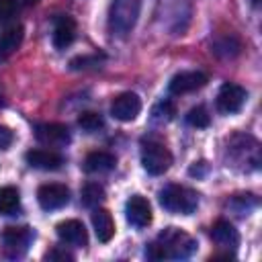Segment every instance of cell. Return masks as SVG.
<instances>
[{"label":"cell","mask_w":262,"mask_h":262,"mask_svg":"<svg viewBox=\"0 0 262 262\" xmlns=\"http://www.w3.org/2000/svg\"><path fill=\"white\" fill-rule=\"evenodd\" d=\"M248 98V92L239 86V84H231V82H225L221 88H219V94H217V108L225 115H233V113H239L244 102Z\"/></svg>","instance_id":"cell-6"},{"label":"cell","mask_w":262,"mask_h":262,"mask_svg":"<svg viewBox=\"0 0 262 262\" xmlns=\"http://www.w3.org/2000/svg\"><path fill=\"white\" fill-rule=\"evenodd\" d=\"M141 164H143V168H145L147 174L160 176V174L168 172V168L172 166V154L162 143L147 141L141 147Z\"/></svg>","instance_id":"cell-4"},{"label":"cell","mask_w":262,"mask_h":262,"mask_svg":"<svg viewBox=\"0 0 262 262\" xmlns=\"http://www.w3.org/2000/svg\"><path fill=\"white\" fill-rule=\"evenodd\" d=\"M45 258H47V260H74V256H72V254H68L66 250H59V248H55V250L47 252V254H45Z\"/></svg>","instance_id":"cell-26"},{"label":"cell","mask_w":262,"mask_h":262,"mask_svg":"<svg viewBox=\"0 0 262 262\" xmlns=\"http://www.w3.org/2000/svg\"><path fill=\"white\" fill-rule=\"evenodd\" d=\"M33 242V231L31 227H16L10 225L2 231V250L8 258H23L29 252V246Z\"/></svg>","instance_id":"cell-5"},{"label":"cell","mask_w":262,"mask_h":262,"mask_svg":"<svg viewBox=\"0 0 262 262\" xmlns=\"http://www.w3.org/2000/svg\"><path fill=\"white\" fill-rule=\"evenodd\" d=\"M252 2H254V6H258V4H260V0H252Z\"/></svg>","instance_id":"cell-27"},{"label":"cell","mask_w":262,"mask_h":262,"mask_svg":"<svg viewBox=\"0 0 262 262\" xmlns=\"http://www.w3.org/2000/svg\"><path fill=\"white\" fill-rule=\"evenodd\" d=\"M139 0H113L111 4V12H108V27L113 31V35L119 37H127L139 16Z\"/></svg>","instance_id":"cell-3"},{"label":"cell","mask_w":262,"mask_h":262,"mask_svg":"<svg viewBox=\"0 0 262 262\" xmlns=\"http://www.w3.org/2000/svg\"><path fill=\"white\" fill-rule=\"evenodd\" d=\"M194 250H196V242L188 233L176 227H168L158 235L154 244L147 246L145 256L151 260H164V258L182 260V258H188Z\"/></svg>","instance_id":"cell-1"},{"label":"cell","mask_w":262,"mask_h":262,"mask_svg":"<svg viewBox=\"0 0 262 262\" xmlns=\"http://www.w3.org/2000/svg\"><path fill=\"white\" fill-rule=\"evenodd\" d=\"M57 231V237L70 246H76V248H84L88 244V233H86V227L82 221L78 219H66L61 223H57L55 227Z\"/></svg>","instance_id":"cell-12"},{"label":"cell","mask_w":262,"mask_h":262,"mask_svg":"<svg viewBox=\"0 0 262 262\" xmlns=\"http://www.w3.org/2000/svg\"><path fill=\"white\" fill-rule=\"evenodd\" d=\"M35 137L39 143L49 147H63L70 143V129L59 123H43L35 127Z\"/></svg>","instance_id":"cell-10"},{"label":"cell","mask_w":262,"mask_h":262,"mask_svg":"<svg viewBox=\"0 0 262 262\" xmlns=\"http://www.w3.org/2000/svg\"><path fill=\"white\" fill-rule=\"evenodd\" d=\"M78 125L82 127V131H86V133H94V131L102 129L104 121H102V117H100L98 113L88 111V113H82V115L78 117Z\"/></svg>","instance_id":"cell-22"},{"label":"cell","mask_w":262,"mask_h":262,"mask_svg":"<svg viewBox=\"0 0 262 262\" xmlns=\"http://www.w3.org/2000/svg\"><path fill=\"white\" fill-rule=\"evenodd\" d=\"M207 74L199 72V70H190V72H180L176 74L170 84H168V90L170 94H188V92H194V90H201L205 84H207Z\"/></svg>","instance_id":"cell-9"},{"label":"cell","mask_w":262,"mask_h":262,"mask_svg":"<svg viewBox=\"0 0 262 262\" xmlns=\"http://www.w3.org/2000/svg\"><path fill=\"white\" fill-rule=\"evenodd\" d=\"M154 115H158V119H162V121H170V119H174V115H176V106H174L170 100H162V102L154 108Z\"/></svg>","instance_id":"cell-23"},{"label":"cell","mask_w":262,"mask_h":262,"mask_svg":"<svg viewBox=\"0 0 262 262\" xmlns=\"http://www.w3.org/2000/svg\"><path fill=\"white\" fill-rule=\"evenodd\" d=\"M211 237H213L215 244H219L221 248H227V250L229 248L235 250L237 244H239V233L229 221H217L211 229Z\"/></svg>","instance_id":"cell-17"},{"label":"cell","mask_w":262,"mask_h":262,"mask_svg":"<svg viewBox=\"0 0 262 262\" xmlns=\"http://www.w3.org/2000/svg\"><path fill=\"white\" fill-rule=\"evenodd\" d=\"M18 12L16 0H0V20H10Z\"/></svg>","instance_id":"cell-24"},{"label":"cell","mask_w":262,"mask_h":262,"mask_svg":"<svg viewBox=\"0 0 262 262\" xmlns=\"http://www.w3.org/2000/svg\"><path fill=\"white\" fill-rule=\"evenodd\" d=\"M160 205L170 213L190 215V213H194V209L199 205V194L188 186L168 184L160 192Z\"/></svg>","instance_id":"cell-2"},{"label":"cell","mask_w":262,"mask_h":262,"mask_svg":"<svg viewBox=\"0 0 262 262\" xmlns=\"http://www.w3.org/2000/svg\"><path fill=\"white\" fill-rule=\"evenodd\" d=\"M104 201V188L98 184V182H88L84 188H82V205L84 207H98L100 203Z\"/></svg>","instance_id":"cell-20"},{"label":"cell","mask_w":262,"mask_h":262,"mask_svg":"<svg viewBox=\"0 0 262 262\" xmlns=\"http://www.w3.org/2000/svg\"><path fill=\"white\" fill-rule=\"evenodd\" d=\"M23 37H25L23 25L14 23V25L6 27V29L2 31V35H0V59H6L8 55H12V53L20 47Z\"/></svg>","instance_id":"cell-15"},{"label":"cell","mask_w":262,"mask_h":262,"mask_svg":"<svg viewBox=\"0 0 262 262\" xmlns=\"http://www.w3.org/2000/svg\"><path fill=\"white\" fill-rule=\"evenodd\" d=\"M20 209V194L14 186L0 188V215H16Z\"/></svg>","instance_id":"cell-19"},{"label":"cell","mask_w":262,"mask_h":262,"mask_svg":"<svg viewBox=\"0 0 262 262\" xmlns=\"http://www.w3.org/2000/svg\"><path fill=\"white\" fill-rule=\"evenodd\" d=\"M0 106H2V96H0Z\"/></svg>","instance_id":"cell-29"},{"label":"cell","mask_w":262,"mask_h":262,"mask_svg":"<svg viewBox=\"0 0 262 262\" xmlns=\"http://www.w3.org/2000/svg\"><path fill=\"white\" fill-rule=\"evenodd\" d=\"M139 113H141V98L135 92H123V94L115 96V100L111 104V115L123 123L133 121Z\"/></svg>","instance_id":"cell-8"},{"label":"cell","mask_w":262,"mask_h":262,"mask_svg":"<svg viewBox=\"0 0 262 262\" xmlns=\"http://www.w3.org/2000/svg\"><path fill=\"white\" fill-rule=\"evenodd\" d=\"M12 141H14V133L8 127H0V147L6 149V147H10Z\"/></svg>","instance_id":"cell-25"},{"label":"cell","mask_w":262,"mask_h":262,"mask_svg":"<svg viewBox=\"0 0 262 262\" xmlns=\"http://www.w3.org/2000/svg\"><path fill=\"white\" fill-rule=\"evenodd\" d=\"M76 39V20L68 14H59L53 20V45L57 49H66Z\"/></svg>","instance_id":"cell-13"},{"label":"cell","mask_w":262,"mask_h":262,"mask_svg":"<svg viewBox=\"0 0 262 262\" xmlns=\"http://www.w3.org/2000/svg\"><path fill=\"white\" fill-rule=\"evenodd\" d=\"M117 164V158L108 151H92L86 156L84 160V170L90 172V174H96V172H108L113 170Z\"/></svg>","instance_id":"cell-18"},{"label":"cell","mask_w":262,"mask_h":262,"mask_svg":"<svg viewBox=\"0 0 262 262\" xmlns=\"http://www.w3.org/2000/svg\"><path fill=\"white\" fill-rule=\"evenodd\" d=\"M92 225H94V233H96L98 242H102V244L111 242V237L115 235V221L106 209L96 207L92 211Z\"/></svg>","instance_id":"cell-16"},{"label":"cell","mask_w":262,"mask_h":262,"mask_svg":"<svg viewBox=\"0 0 262 262\" xmlns=\"http://www.w3.org/2000/svg\"><path fill=\"white\" fill-rule=\"evenodd\" d=\"M25 160L29 162V166L39 170H59L63 164V158L51 149H31L25 154Z\"/></svg>","instance_id":"cell-14"},{"label":"cell","mask_w":262,"mask_h":262,"mask_svg":"<svg viewBox=\"0 0 262 262\" xmlns=\"http://www.w3.org/2000/svg\"><path fill=\"white\" fill-rule=\"evenodd\" d=\"M27 2H29V4H33V2H39V0H27Z\"/></svg>","instance_id":"cell-28"},{"label":"cell","mask_w":262,"mask_h":262,"mask_svg":"<svg viewBox=\"0 0 262 262\" xmlns=\"http://www.w3.org/2000/svg\"><path fill=\"white\" fill-rule=\"evenodd\" d=\"M186 123H188L190 127L205 129V127H209L211 117H209V113H207L205 106H192V108L186 113Z\"/></svg>","instance_id":"cell-21"},{"label":"cell","mask_w":262,"mask_h":262,"mask_svg":"<svg viewBox=\"0 0 262 262\" xmlns=\"http://www.w3.org/2000/svg\"><path fill=\"white\" fill-rule=\"evenodd\" d=\"M37 201L45 211L61 209L70 203V188L66 184H43L37 190Z\"/></svg>","instance_id":"cell-7"},{"label":"cell","mask_w":262,"mask_h":262,"mask_svg":"<svg viewBox=\"0 0 262 262\" xmlns=\"http://www.w3.org/2000/svg\"><path fill=\"white\" fill-rule=\"evenodd\" d=\"M125 215H127V221L137 227V229H143L151 223V205L145 196L141 194H133L129 201H127V207H125Z\"/></svg>","instance_id":"cell-11"}]
</instances>
